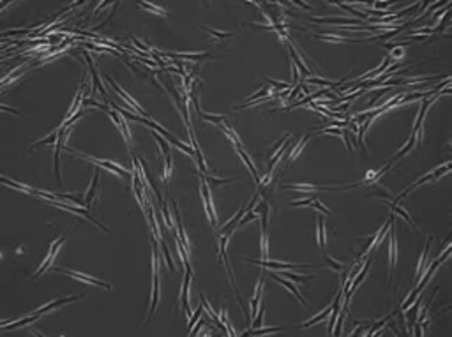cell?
I'll list each match as a JSON object with an SVG mask.
<instances>
[{"instance_id": "obj_1", "label": "cell", "mask_w": 452, "mask_h": 337, "mask_svg": "<svg viewBox=\"0 0 452 337\" xmlns=\"http://www.w3.org/2000/svg\"><path fill=\"white\" fill-rule=\"evenodd\" d=\"M68 150H69V154L72 152L74 156L81 157V159H85V161H90V163H94L96 166H101V168L108 169V171L117 173V175H120V177H126V175H129V171H127V169H124L120 165H117V163H111V161H106V159H98V157L92 156V154H81V152H76L74 148H71V147H68Z\"/></svg>"}, {"instance_id": "obj_2", "label": "cell", "mask_w": 452, "mask_h": 337, "mask_svg": "<svg viewBox=\"0 0 452 337\" xmlns=\"http://www.w3.org/2000/svg\"><path fill=\"white\" fill-rule=\"evenodd\" d=\"M154 245V288H152V303H150V309H148V316H147V323L152 318L154 311H156V305L159 302V251H157L156 240H152Z\"/></svg>"}, {"instance_id": "obj_3", "label": "cell", "mask_w": 452, "mask_h": 337, "mask_svg": "<svg viewBox=\"0 0 452 337\" xmlns=\"http://www.w3.org/2000/svg\"><path fill=\"white\" fill-rule=\"evenodd\" d=\"M66 242V236H60L59 238V242H53V244L50 245V249H48V254H46V258L42 260V263H41V267H39V270L35 272L34 275H32V281H35V279L39 277V275L44 272V270L48 269V267H51L53 265V260H55V256L59 254V249H60V245Z\"/></svg>"}, {"instance_id": "obj_4", "label": "cell", "mask_w": 452, "mask_h": 337, "mask_svg": "<svg viewBox=\"0 0 452 337\" xmlns=\"http://www.w3.org/2000/svg\"><path fill=\"white\" fill-rule=\"evenodd\" d=\"M200 193H202L203 206H205L207 217H209V221L212 223V226H214V224H217V215H216V212H214V203H212V200H210V191H209L207 184H205V178L203 177H202V180H200Z\"/></svg>"}, {"instance_id": "obj_5", "label": "cell", "mask_w": 452, "mask_h": 337, "mask_svg": "<svg viewBox=\"0 0 452 337\" xmlns=\"http://www.w3.org/2000/svg\"><path fill=\"white\" fill-rule=\"evenodd\" d=\"M55 272H62V274L69 275V277L78 279V281L87 282V284H92V286H101V288H104V290H110V284H106V282H103V281H98V279L90 277V275L81 274V272H76V270H69V269H60V267H55Z\"/></svg>"}, {"instance_id": "obj_6", "label": "cell", "mask_w": 452, "mask_h": 337, "mask_svg": "<svg viewBox=\"0 0 452 337\" xmlns=\"http://www.w3.org/2000/svg\"><path fill=\"white\" fill-rule=\"evenodd\" d=\"M247 263H253L258 267H265V269H281V270H288V269H295V267H302V269H308V267H314V265H295V263H281V262H267V260H245Z\"/></svg>"}, {"instance_id": "obj_7", "label": "cell", "mask_w": 452, "mask_h": 337, "mask_svg": "<svg viewBox=\"0 0 452 337\" xmlns=\"http://www.w3.org/2000/svg\"><path fill=\"white\" fill-rule=\"evenodd\" d=\"M397 263V240H396V232H394V223L390 224V245H389V279H392V270Z\"/></svg>"}, {"instance_id": "obj_8", "label": "cell", "mask_w": 452, "mask_h": 337, "mask_svg": "<svg viewBox=\"0 0 452 337\" xmlns=\"http://www.w3.org/2000/svg\"><path fill=\"white\" fill-rule=\"evenodd\" d=\"M191 275H193V270L186 269V275H184V286H182V302H184V311H186V316L191 318V307H189V281H191Z\"/></svg>"}, {"instance_id": "obj_9", "label": "cell", "mask_w": 452, "mask_h": 337, "mask_svg": "<svg viewBox=\"0 0 452 337\" xmlns=\"http://www.w3.org/2000/svg\"><path fill=\"white\" fill-rule=\"evenodd\" d=\"M235 150L239 152V156L244 159V163H245V166L249 168V171H251V175L254 177V182L258 184V187H262V180H260V177H258V171H256V168H254V165H253V161L249 159V156L245 154V150H244V147L242 145H235Z\"/></svg>"}, {"instance_id": "obj_10", "label": "cell", "mask_w": 452, "mask_h": 337, "mask_svg": "<svg viewBox=\"0 0 452 337\" xmlns=\"http://www.w3.org/2000/svg\"><path fill=\"white\" fill-rule=\"evenodd\" d=\"M313 23H327V25H350V23H360L359 20H347V18H311Z\"/></svg>"}, {"instance_id": "obj_11", "label": "cell", "mask_w": 452, "mask_h": 337, "mask_svg": "<svg viewBox=\"0 0 452 337\" xmlns=\"http://www.w3.org/2000/svg\"><path fill=\"white\" fill-rule=\"evenodd\" d=\"M271 275H272V279H274L276 282H279V284H283V286H286L288 290L292 291L293 295H295L297 299L300 300V302L304 303V305H308V302H306V300L302 299V295H300V291L297 290V286H295V284H293V282H290V281H286V279H283V277H281V275H279V274H276V272H272Z\"/></svg>"}, {"instance_id": "obj_12", "label": "cell", "mask_w": 452, "mask_h": 337, "mask_svg": "<svg viewBox=\"0 0 452 337\" xmlns=\"http://www.w3.org/2000/svg\"><path fill=\"white\" fill-rule=\"evenodd\" d=\"M83 295H76V297H66V299H59V300H51V302H48L46 305H42V307L35 309V312L37 314H42V312H48L50 309L53 307H59V305H62V303H68V302H72V300H78L81 299Z\"/></svg>"}, {"instance_id": "obj_13", "label": "cell", "mask_w": 452, "mask_h": 337, "mask_svg": "<svg viewBox=\"0 0 452 337\" xmlns=\"http://www.w3.org/2000/svg\"><path fill=\"white\" fill-rule=\"evenodd\" d=\"M262 293H263V277H260L256 290H254V297H253V300H251V314H253V318L256 316V311L260 309V299H262Z\"/></svg>"}, {"instance_id": "obj_14", "label": "cell", "mask_w": 452, "mask_h": 337, "mask_svg": "<svg viewBox=\"0 0 452 337\" xmlns=\"http://www.w3.org/2000/svg\"><path fill=\"white\" fill-rule=\"evenodd\" d=\"M288 46H290V55H292V59H293V64H295L297 67L300 69V72H302V76H306V78H309V76H311V74H309V69L306 67V64L302 62V60H300V57H299V55H297V50H295V46H293V44H288Z\"/></svg>"}, {"instance_id": "obj_15", "label": "cell", "mask_w": 452, "mask_h": 337, "mask_svg": "<svg viewBox=\"0 0 452 337\" xmlns=\"http://www.w3.org/2000/svg\"><path fill=\"white\" fill-rule=\"evenodd\" d=\"M332 311H334V307L330 305V307H327L325 311L318 312V314H316V316H314V318H311V320H309V321H306V323H302V325H300V329H308V327H311V325H316L318 321L325 320V318L329 316V314H332Z\"/></svg>"}, {"instance_id": "obj_16", "label": "cell", "mask_w": 452, "mask_h": 337, "mask_svg": "<svg viewBox=\"0 0 452 337\" xmlns=\"http://www.w3.org/2000/svg\"><path fill=\"white\" fill-rule=\"evenodd\" d=\"M308 138H309L308 135L302 136V138H300V141H299V145H297V147L293 148L292 152H290V157H288V165H292L293 161H295L297 157L300 156V152H302V148H304V145H306V141H308Z\"/></svg>"}, {"instance_id": "obj_17", "label": "cell", "mask_w": 452, "mask_h": 337, "mask_svg": "<svg viewBox=\"0 0 452 337\" xmlns=\"http://www.w3.org/2000/svg\"><path fill=\"white\" fill-rule=\"evenodd\" d=\"M98 180H99V169L96 173H94V178H92V184H90V189L89 193H87V196H85V203L87 205H90V202L94 200V196H96V189H98Z\"/></svg>"}, {"instance_id": "obj_18", "label": "cell", "mask_w": 452, "mask_h": 337, "mask_svg": "<svg viewBox=\"0 0 452 337\" xmlns=\"http://www.w3.org/2000/svg\"><path fill=\"white\" fill-rule=\"evenodd\" d=\"M387 205H389L390 208H392V210L396 212V214H399V215H401L403 219H405L406 223L410 224V226L415 230V226H414V221H412V217H410V215H408V214H406V212H405V208H401V206L397 205V203H394V202H387Z\"/></svg>"}, {"instance_id": "obj_19", "label": "cell", "mask_w": 452, "mask_h": 337, "mask_svg": "<svg viewBox=\"0 0 452 337\" xmlns=\"http://www.w3.org/2000/svg\"><path fill=\"white\" fill-rule=\"evenodd\" d=\"M198 113H200V117H202L203 120L216 124V126H221V124L226 122V117H224V115H209V113H203V111H198Z\"/></svg>"}, {"instance_id": "obj_20", "label": "cell", "mask_w": 452, "mask_h": 337, "mask_svg": "<svg viewBox=\"0 0 452 337\" xmlns=\"http://www.w3.org/2000/svg\"><path fill=\"white\" fill-rule=\"evenodd\" d=\"M283 329H279V327H272V329H263V330H247V332L242 334V337H249V336H265V334H274V332H281Z\"/></svg>"}, {"instance_id": "obj_21", "label": "cell", "mask_w": 452, "mask_h": 337, "mask_svg": "<svg viewBox=\"0 0 452 337\" xmlns=\"http://www.w3.org/2000/svg\"><path fill=\"white\" fill-rule=\"evenodd\" d=\"M138 7L147 9V11H150V13H154V14H159V16H168V13H166V11H165L163 7H159V5H154V4H148V2H143V4H138Z\"/></svg>"}, {"instance_id": "obj_22", "label": "cell", "mask_w": 452, "mask_h": 337, "mask_svg": "<svg viewBox=\"0 0 452 337\" xmlns=\"http://www.w3.org/2000/svg\"><path fill=\"white\" fill-rule=\"evenodd\" d=\"M152 136L154 138L157 139V143H159V147H161V150H163V156H170L172 152H170V141H166V138L165 136H161V135H156V133H152Z\"/></svg>"}, {"instance_id": "obj_23", "label": "cell", "mask_w": 452, "mask_h": 337, "mask_svg": "<svg viewBox=\"0 0 452 337\" xmlns=\"http://www.w3.org/2000/svg\"><path fill=\"white\" fill-rule=\"evenodd\" d=\"M281 277H288L297 282H306V281H311L313 275H297V274H292V272H286V270H281Z\"/></svg>"}, {"instance_id": "obj_24", "label": "cell", "mask_w": 452, "mask_h": 337, "mask_svg": "<svg viewBox=\"0 0 452 337\" xmlns=\"http://www.w3.org/2000/svg\"><path fill=\"white\" fill-rule=\"evenodd\" d=\"M202 29L205 30V32H209L210 35H214L217 41H221V39H226V37H233L232 32H221V30H214V29H210V27H203V25H202Z\"/></svg>"}, {"instance_id": "obj_25", "label": "cell", "mask_w": 452, "mask_h": 337, "mask_svg": "<svg viewBox=\"0 0 452 337\" xmlns=\"http://www.w3.org/2000/svg\"><path fill=\"white\" fill-rule=\"evenodd\" d=\"M318 244H320V249L323 251L325 247V230H323V217H318Z\"/></svg>"}, {"instance_id": "obj_26", "label": "cell", "mask_w": 452, "mask_h": 337, "mask_svg": "<svg viewBox=\"0 0 452 337\" xmlns=\"http://www.w3.org/2000/svg\"><path fill=\"white\" fill-rule=\"evenodd\" d=\"M39 318V314L35 312V314H32L30 318H21V320H18V321H14L13 325H5V327H2L4 330H7V329H16V327H21V325H25V323H30V321H35Z\"/></svg>"}, {"instance_id": "obj_27", "label": "cell", "mask_w": 452, "mask_h": 337, "mask_svg": "<svg viewBox=\"0 0 452 337\" xmlns=\"http://www.w3.org/2000/svg\"><path fill=\"white\" fill-rule=\"evenodd\" d=\"M414 145H415V133H412V135H410V138H408V143H406L405 147L401 148V150L397 152V154H396V157H394V161H397V159H399V157H403V156H405V154H406V152H408V150H412V148H414Z\"/></svg>"}, {"instance_id": "obj_28", "label": "cell", "mask_w": 452, "mask_h": 337, "mask_svg": "<svg viewBox=\"0 0 452 337\" xmlns=\"http://www.w3.org/2000/svg\"><path fill=\"white\" fill-rule=\"evenodd\" d=\"M308 83H313V85H321V87H336L338 83L330 80H323V78H318V76H309L308 78Z\"/></svg>"}, {"instance_id": "obj_29", "label": "cell", "mask_w": 452, "mask_h": 337, "mask_svg": "<svg viewBox=\"0 0 452 337\" xmlns=\"http://www.w3.org/2000/svg\"><path fill=\"white\" fill-rule=\"evenodd\" d=\"M59 136H60V129H57L55 133H51L48 138H44V139H41V141H37V143H34L30 148H35V147H41V145H48V143H55V139H59Z\"/></svg>"}, {"instance_id": "obj_30", "label": "cell", "mask_w": 452, "mask_h": 337, "mask_svg": "<svg viewBox=\"0 0 452 337\" xmlns=\"http://www.w3.org/2000/svg\"><path fill=\"white\" fill-rule=\"evenodd\" d=\"M161 249H163V253H165V258H166V265L170 267V270L172 272H175V263H174V260H172V254H170V249H168V245L165 244V242L161 240Z\"/></svg>"}, {"instance_id": "obj_31", "label": "cell", "mask_w": 452, "mask_h": 337, "mask_svg": "<svg viewBox=\"0 0 452 337\" xmlns=\"http://www.w3.org/2000/svg\"><path fill=\"white\" fill-rule=\"evenodd\" d=\"M320 198V194L314 193L311 194V198H306V200H295V202H292V206H304V205H311L313 202H316V200Z\"/></svg>"}, {"instance_id": "obj_32", "label": "cell", "mask_w": 452, "mask_h": 337, "mask_svg": "<svg viewBox=\"0 0 452 337\" xmlns=\"http://www.w3.org/2000/svg\"><path fill=\"white\" fill-rule=\"evenodd\" d=\"M325 260H327V263H329V265H330V269H332V270H336V272H341V270H345V269H347V265H345V263H341V262H336L334 258L325 256Z\"/></svg>"}, {"instance_id": "obj_33", "label": "cell", "mask_w": 452, "mask_h": 337, "mask_svg": "<svg viewBox=\"0 0 452 337\" xmlns=\"http://www.w3.org/2000/svg\"><path fill=\"white\" fill-rule=\"evenodd\" d=\"M170 175H172V154L165 157V173H163V180H168Z\"/></svg>"}, {"instance_id": "obj_34", "label": "cell", "mask_w": 452, "mask_h": 337, "mask_svg": "<svg viewBox=\"0 0 452 337\" xmlns=\"http://www.w3.org/2000/svg\"><path fill=\"white\" fill-rule=\"evenodd\" d=\"M263 316H265V305H263V303H260V314H258V318L254 320L253 329H258V327H262V325H263Z\"/></svg>"}, {"instance_id": "obj_35", "label": "cell", "mask_w": 452, "mask_h": 337, "mask_svg": "<svg viewBox=\"0 0 452 337\" xmlns=\"http://www.w3.org/2000/svg\"><path fill=\"white\" fill-rule=\"evenodd\" d=\"M202 311H203V307H198V309H196V311H195V314H193V316L189 318V325H187V327H189V330H193V329H195L196 321H198V318L202 316Z\"/></svg>"}, {"instance_id": "obj_36", "label": "cell", "mask_w": 452, "mask_h": 337, "mask_svg": "<svg viewBox=\"0 0 452 337\" xmlns=\"http://www.w3.org/2000/svg\"><path fill=\"white\" fill-rule=\"evenodd\" d=\"M320 133H321V135H325V133H327V135H336V136H343V135H345V131H341V129H336V127H323Z\"/></svg>"}, {"instance_id": "obj_37", "label": "cell", "mask_w": 452, "mask_h": 337, "mask_svg": "<svg viewBox=\"0 0 452 337\" xmlns=\"http://www.w3.org/2000/svg\"><path fill=\"white\" fill-rule=\"evenodd\" d=\"M256 217H258V214H254L253 210H249V212H247V214L244 215V217H242V219H241V223H239V224H241V226H242V224L249 223V221H254V219H256Z\"/></svg>"}, {"instance_id": "obj_38", "label": "cell", "mask_w": 452, "mask_h": 337, "mask_svg": "<svg viewBox=\"0 0 452 337\" xmlns=\"http://www.w3.org/2000/svg\"><path fill=\"white\" fill-rule=\"evenodd\" d=\"M263 80L267 81V83H271V85H274V87H278V89H290L292 85L290 83H279V81H274V80H271V78H263Z\"/></svg>"}, {"instance_id": "obj_39", "label": "cell", "mask_w": 452, "mask_h": 337, "mask_svg": "<svg viewBox=\"0 0 452 337\" xmlns=\"http://www.w3.org/2000/svg\"><path fill=\"white\" fill-rule=\"evenodd\" d=\"M451 254H452V245L447 249V251H445V253H442V254H440V256H438V262H440V265H442V263H444L445 260H447V258L451 256Z\"/></svg>"}, {"instance_id": "obj_40", "label": "cell", "mask_w": 452, "mask_h": 337, "mask_svg": "<svg viewBox=\"0 0 452 337\" xmlns=\"http://www.w3.org/2000/svg\"><path fill=\"white\" fill-rule=\"evenodd\" d=\"M313 208H318V210H320V212H325L327 215H330V210H327V206H323V205H321V203H320V200H316V202H314Z\"/></svg>"}, {"instance_id": "obj_41", "label": "cell", "mask_w": 452, "mask_h": 337, "mask_svg": "<svg viewBox=\"0 0 452 337\" xmlns=\"http://www.w3.org/2000/svg\"><path fill=\"white\" fill-rule=\"evenodd\" d=\"M203 323H205V321H203V320H200L198 327H195V329H193V330H191V332H189V337H196V334H198V330L203 327Z\"/></svg>"}, {"instance_id": "obj_42", "label": "cell", "mask_w": 452, "mask_h": 337, "mask_svg": "<svg viewBox=\"0 0 452 337\" xmlns=\"http://www.w3.org/2000/svg\"><path fill=\"white\" fill-rule=\"evenodd\" d=\"M375 7H378V9H385V7H390L392 4H389V2H375Z\"/></svg>"}, {"instance_id": "obj_43", "label": "cell", "mask_w": 452, "mask_h": 337, "mask_svg": "<svg viewBox=\"0 0 452 337\" xmlns=\"http://www.w3.org/2000/svg\"><path fill=\"white\" fill-rule=\"evenodd\" d=\"M364 334V327H357V330H355L353 334H351L350 337H360Z\"/></svg>"}, {"instance_id": "obj_44", "label": "cell", "mask_w": 452, "mask_h": 337, "mask_svg": "<svg viewBox=\"0 0 452 337\" xmlns=\"http://www.w3.org/2000/svg\"><path fill=\"white\" fill-rule=\"evenodd\" d=\"M295 5H299V7H304V9H311V5H308V4H304V2H297Z\"/></svg>"}]
</instances>
